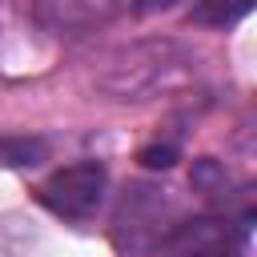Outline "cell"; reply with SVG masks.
<instances>
[{"label":"cell","instance_id":"9","mask_svg":"<svg viewBox=\"0 0 257 257\" xmlns=\"http://www.w3.org/2000/svg\"><path fill=\"white\" fill-rule=\"evenodd\" d=\"M145 169H173V161H177V145L173 141H165V145H149V149H141V157H137Z\"/></svg>","mask_w":257,"mask_h":257},{"label":"cell","instance_id":"3","mask_svg":"<svg viewBox=\"0 0 257 257\" xmlns=\"http://www.w3.org/2000/svg\"><path fill=\"white\" fill-rule=\"evenodd\" d=\"M165 217H169V201L157 189H149V185L124 189V197L116 205V225H112L116 249H124V253H149L153 245H161Z\"/></svg>","mask_w":257,"mask_h":257},{"label":"cell","instance_id":"10","mask_svg":"<svg viewBox=\"0 0 257 257\" xmlns=\"http://www.w3.org/2000/svg\"><path fill=\"white\" fill-rule=\"evenodd\" d=\"M165 4H173V0H141V8L149 12V8H165Z\"/></svg>","mask_w":257,"mask_h":257},{"label":"cell","instance_id":"4","mask_svg":"<svg viewBox=\"0 0 257 257\" xmlns=\"http://www.w3.org/2000/svg\"><path fill=\"white\" fill-rule=\"evenodd\" d=\"M233 253L237 241L225 221H189L169 237V257H233Z\"/></svg>","mask_w":257,"mask_h":257},{"label":"cell","instance_id":"5","mask_svg":"<svg viewBox=\"0 0 257 257\" xmlns=\"http://www.w3.org/2000/svg\"><path fill=\"white\" fill-rule=\"evenodd\" d=\"M48 157V141L40 137H0V169H28Z\"/></svg>","mask_w":257,"mask_h":257},{"label":"cell","instance_id":"6","mask_svg":"<svg viewBox=\"0 0 257 257\" xmlns=\"http://www.w3.org/2000/svg\"><path fill=\"white\" fill-rule=\"evenodd\" d=\"M249 4H253V0H197V8H193V20H197V24L225 28V24L241 20V16L249 12Z\"/></svg>","mask_w":257,"mask_h":257},{"label":"cell","instance_id":"1","mask_svg":"<svg viewBox=\"0 0 257 257\" xmlns=\"http://www.w3.org/2000/svg\"><path fill=\"white\" fill-rule=\"evenodd\" d=\"M197 60L173 40H141L108 56L100 88L116 100H153L193 76Z\"/></svg>","mask_w":257,"mask_h":257},{"label":"cell","instance_id":"7","mask_svg":"<svg viewBox=\"0 0 257 257\" xmlns=\"http://www.w3.org/2000/svg\"><path fill=\"white\" fill-rule=\"evenodd\" d=\"M120 8H124V0H68V4H64L68 20H72V24H80V28L100 24V20L116 16Z\"/></svg>","mask_w":257,"mask_h":257},{"label":"cell","instance_id":"2","mask_svg":"<svg viewBox=\"0 0 257 257\" xmlns=\"http://www.w3.org/2000/svg\"><path fill=\"white\" fill-rule=\"evenodd\" d=\"M104 185H108V173L100 161H76V165L56 169L40 185V205L64 221H84L88 213H96Z\"/></svg>","mask_w":257,"mask_h":257},{"label":"cell","instance_id":"8","mask_svg":"<svg viewBox=\"0 0 257 257\" xmlns=\"http://www.w3.org/2000/svg\"><path fill=\"white\" fill-rule=\"evenodd\" d=\"M193 185L205 189V197H221V189L229 185V177H225V169H221L217 161H201V165L193 169Z\"/></svg>","mask_w":257,"mask_h":257}]
</instances>
